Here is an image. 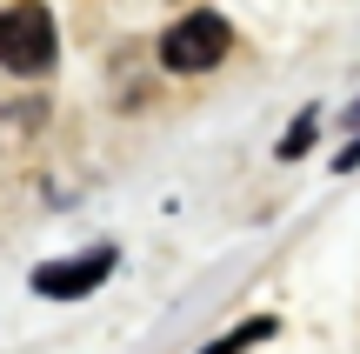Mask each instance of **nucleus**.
<instances>
[{
	"label": "nucleus",
	"mask_w": 360,
	"mask_h": 354,
	"mask_svg": "<svg viewBox=\"0 0 360 354\" xmlns=\"http://www.w3.org/2000/svg\"><path fill=\"white\" fill-rule=\"evenodd\" d=\"M53 13L40 0H20V7L0 13V67L7 74H47L53 67Z\"/></svg>",
	"instance_id": "1"
},
{
	"label": "nucleus",
	"mask_w": 360,
	"mask_h": 354,
	"mask_svg": "<svg viewBox=\"0 0 360 354\" xmlns=\"http://www.w3.org/2000/svg\"><path fill=\"white\" fill-rule=\"evenodd\" d=\"M114 261H120L114 248H87V254H74V261H40L34 274H27V288H34L40 301H87V294L114 274Z\"/></svg>",
	"instance_id": "3"
},
{
	"label": "nucleus",
	"mask_w": 360,
	"mask_h": 354,
	"mask_svg": "<svg viewBox=\"0 0 360 354\" xmlns=\"http://www.w3.org/2000/svg\"><path fill=\"white\" fill-rule=\"evenodd\" d=\"M314 134H321V107H300L294 127H287V141H281V160H300L314 147Z\"/></svg>",
	"instance_id": "5"
},
{
	"label": "nucleus",
	"mask_w": 360,
	"mask_h": 354,
	"mask_svg": "<svg viewBox=\"0 0 360 354\" xmlns=\"http://www.w3.org/2000/svg\"><path fill=\"white\" fill-rule=\"evenodd\" d=\"M274 334H281V321H274V315H247V321H240L233 334H220V341H207L200 354H247V348L274 341Z\"/></svg>",
	"instance_id": "4"
},
{
	"label": "nucleus",
	"mask_w": 360,
	"mask_h": 354,
	"mask_svg": "<svg viewBox=\"0 0 360 354\" xmlns=\"http://www.w3.org/2000/svg\"><path fill=\"white\" fill-rule=\"evenodd\" d=\"M334 167H340V174H354V167H360V134H354L347 147H340V160H334Z\"/></svg>",
	"instance_id": "6"
},
{
	"label": "nucleus",
	"mask_w": 360,
	"mask_h": 354,
	"mask_svg": "<svg viewBox=\"0 0 360 354\" xmlns=\"http://www.w3.org/2000/svg\"><path fill=\"white\" fill-rule=\"evenodd\" d=\"M347 127H354V134H360V101H354V107H347Z\"/></svg>",
	"instance_id": "7"
},
{
	"label": "nucleus",
	"mask_w": 360,
	"mask_h": 354,
	"mask_svg": "<svg viewBox=\"0 0 360 354\" xmlns=\"http://www.w3.org/2000/svg\"><path fill=\"white\" fill-rule=\"evenodd\" d=\"M220 53H227V20L220 13H187L160 34V67L167 74H207Z\"/></svg>",
	"instance_id": "2"
}]
</instances>
